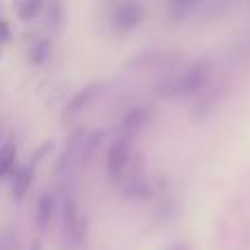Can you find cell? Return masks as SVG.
<instances>
[{
	"mask_svg": "<svg viewBox=\"0 0 250 250\" xmlns=\"http://www.w3.org/2000/svg\"><path fill=\"white\" fill-rule=\"evenodd\" d=\"M51 215H53V200H51V195H42L38 204V224L46 226Z\"/></svg>",
	"mask_w": 250,
	"mask_h": 250,
	"instance_id": "3",
	"label": "cell"
},
{
	"mask_svg": "<svg viewBox=\"0 0 250 250\" xmlns=\"http://www.w3.org/2000/svg\"><path fill=\"white\" fill-rule=\"evenodd\" d=\"M46 57H48V44L46 42H40L31 48V57H29L31 64H42Z\"/></svg>",
	"mask_w": 250,
	"mask_h": 250,
	"instance_id": "5",
	"label": "cell"
},
{
	"mask_svg": "<svg viewBox=\"0 0 250 250\" xmlns=\"http://www.w3.org/2000/svg\"><path fill=\"white\" fill-rule=\"evenodd\" d=\"M31 169L29 167H22L20 171L16 173V178H13V198L20 202V200H24L26 191H29V185H31Z\"/></svg>",
	"mask_w": 250,
	"mask_h": 250,
	"instance_id": "2",
	"label": "cell"
},
{
	"mask_svg": "<svg viewBox=\"0 0 250 250\" xmlns=\"http://www.w3.org/2000/svg\"><path fill=\"white\" fill-rule=\"evenodd\" d=\"M9 35H11V31H9V24L4 20H0V42H7Z\"/></svg>",
	"mask_w": 250,
	"mask_h": 250,
	"instance_id": "6",
	"label": "cell"
},
{
	"mask_svg": "<svg viewBox=\"0 0 250 250\" xmlns=\"http://www.w3.org/2000/svg\"><path fill=\"white\" fill-rule=\"evenodd\" d=\"M18 165V147L13 143H4L0 147V180H7Z\"/></svg>",
	"mask_w": 250,
	"mask_h": 250,
	"instance_id": "1",
	"label": "cell"
},
{
	"mask_svg": "<svg viewBox=\"0 0 250 250\" xmlns=\"http://www.w3.org/2000/svg\"><path fill=\"white\" fill-rule=\"evenodd\" d=\"M38 11H40V2H31V0L24 2V0H22V2L16 4V13L20 20H31Z\"/></svg>",
	"mask_w": 250,
	"mask_h": 250,
	"instance_id": "4",
	"label": "cell"
}]
</instances>
